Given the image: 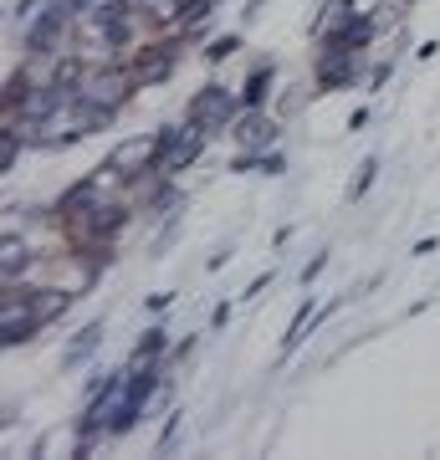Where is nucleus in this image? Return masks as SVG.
<instances>
[{
    "instance_id": "obj_1",
    "label": "nucleus",
    "mask_w": 440,
    "mask_h": 460,
    "mask_svg": "<svg viewBox=\"0 0 440 460\" xmlns=\"http://www.w3.org/2000/svg\"><path fill=\"white\" fill-rule=\"evenodd\" d=\"M241 108L246 102L230 93V87H220V83H205V87H195L190 93V102H184V123L190 128H200V133H226L236 118H241Z\"/></svg>"
},
{
    "instance_id": "obj_2",
    "label": "nucleus",
    "mask_w": 440,
    "mask_h": 460,
    "mask_svg": "<svg viewBox=\"0 0 440 460\" xmlns=\"http://www.w3.org/2000/svg\"><path fill=\"white\" fill-rule=\"evenodd\" d=\"M159 363H129V378H123V394H118V410H113V440L118 435H129L139 420H144V410L154 404V394H159Z\"/></svg>"
},
{
    "instance_id": "obj_3",
    "label": "nucleus",
    "mask_w": 440,
    "mask_h": 460,
    "mask_svg": "<svg viewBox=\"0 0 440 460\" xmlns=\"http://www.w3.org/2000/svg\"><path fill=\"white\" fill-rule=\"evenodd\" d=\"M72 21H77V5H72V0H47V5L36 11V21L26 26V36H21V41H26V51H31V57H51V51H57V41L72 31Z\"/></svg>"
},
{
    "instance_id": "obj_4",
    "label": "nucleus",
    "mask_w": 440,
    "mask_h": 460,
    "mask_svg": "<svg viewBox=\"0 0 440 460\" xmlns=\"http://www.w3.org/2000/svg\"><path fill=\"white\" fill-rule=\"evenodd\" d=\"M93 16V26H98V36H103V47L108 51H123V47H133V36H139V0H108V5H93L87 11Z\"/></svg>"
},
{
    "instance_id": "obj_5",
    "label": "nucleus",
    "mask_w": 440,
    "mask_h": 460,
    "mask_svg": "<svg viewBox=\"0 0 440 460\" xmlns=\"http://www.w3.org/2000/svg\"><path fill=\"white\" fill-rule=\"evenodd\" d=\"M190 41V36H184ZM184 41L180 36H169V41H154V47H144V51H133V77H139V87H159V83H169L175 77V66H180V57H184Z\"/></svg>"
},
{
    "instance_id": "obj_6",
    "label": "nucleus",
    "mask_w": 440,
    "mask_h": 460,
    "mask_svg": "<svg viewBox=\"0 0 440 460\" xmlns=\"http://www.w3.org/2000/svg\"><path fill=\"white\" fill-rule=\"evenodd\" d=\"M129 220H133V210L123 199H98L82 220H72V241H113Z\"/></svg>"
},
{
    "instance_id": "obj_7",
    "label": "nucleus",
    "mask_w": 440,
    "mask_h": 460,
    "mask_svg": "<svg viewBox=\"0 0 440 460\" xmlns=\"http://www.w3.org/2000/svg\"><path fill=\"white\" fill-rule=\"evenodd\" d=\"M133 93H139V77H133V66H123V62H108L103 72H87V83H82V98L113 102V108H123Z\"/></svg>"
},
{
    "instance_id": "obj_8",
    "label": "nucleus",
    "mask_w": 440,
    "mask_h": 460,
    "mask_svg": "<svg viewBox=\"0 0 440 460\" xmlns=\"http://www.w3.org/2000/svg\"><path fill=\"white\" fill-rule=\"evenodd\" d=\"M312 83H318V93H343V87H354L359 83V51H318Z\"/></svg>"
},
{
    "instance_id": "obj_9",
    "label": "nucleus",
    "mask_w": 440,
    "mask_h": 460,
    "mask_svg": "<svg viewBox=\"0 0 440 460\" xmlns=\"http://www.w3.org/2000/svg\"><path fill=\"white\" fill-rule=\"evenodd\" d=\"M148 154H154V138H144V133H133V138H123V144L108 154V174L113 180H129V184H144L148 174Z\"/></svg>"
},
{
    "instance_id": "obj_10",
    "label": "nucleus",
    "mask_w": 440,
    "mask_h": 460,
    "mask_svg": "<svg viewBox=\"0 0 440 460\" xmlns=\"http://www.w3.org/2000/svg\"><path fill=\"white\" fill-rule=\"evenodd\" d=\"M277 118H266V108H246L241 118H236V128H230V138L241 148H256V154H266V148L277 144Z\"/></svg>"
},
{
    "instance_id": "obj_11",
    "label": "nucleus",
    "mask_w": 440,
    "mask_h": 460,
    "mask_svg": "<svg viewBox=\"0 0 440 460\" xmlns=\"http://www.w3.org/2000/svg\"><path fill=\"white\" fill-rule=\"evenodd\" d=\"M98 184H103V169L98 174H87V180H77L72 190H62V199H57V220H62V226L82 220V215L98 205Z\"/></svg>"
},
{
    "instance_id": "obj_12",
    "label": "nucleus",
    "mask_w": 440,
    "mask_h": 460,
    "mask_svg": "<svg viewBox=\"0 0 440 460\" xmlns=\"http://www.w3.org/2000/svg\"><path fill=\"white\" fill-rule=\"evenodd\" d=\"M103 338H108V328H103V323H87V328H82L77 338L62 348V368H67V374H72V368H82V363L93 358V353L103 348Z\"/></svg>"
},
{
    "instance_id": "obj_13",
    "label": "nucleus",
    "mask_w": 440,
    "mask_h": 460,
    "mask_svg": "<svg viewBox=\"0 0 440 460\" xmlns=\"http://www.w3.org/2000/svg\"><path fill=\"white\" fill-rule=\"evenodd\" d=\"M113 118H118V108H113V102H98V98H82V93H77V102H72V123H77L82 133H98V128H113Z\"/></svg>"
},
{
    "instance_id": "obj_14",
    "label": "nucleus",
    "mask_w": 440,
    "mask_h": 460,
    "mask_svg": "<svg viewBox=\"0 0 440 460\" xmlns=\"http://www.w3.org/2000/svg\"><path fill=\"white\" fill-rule=\"evenodd\" d=\"M272 77H277V62H256V66H251V77L241 83V102H246V108H266V98H272Z\"/></svg>"
},
{
    "instance_id": "obj_15",
    "label": "nucleus",
    "mask_w": 440,
    "mask_h": 460,
    "mask_svg": "<svg viewBox=\"0 0 440 460\" xmlns=\"http://www.w3.org/2000/svg\"><path fill=\"white\" fill-rule=\"evenodd\" d=\"M205 144H211V133H200V128H190V123H184V138H180V148H175V159H169V169H164V174H169V180H175V174H184V169L205 154Z\"/></svg>"
},
{
    "instance_id": "obj_16",
    "label": "nucleus",
    "mask_w": 440,
    "mask_h": 460,
    "mask_svg": "<svg viewBox=\"0 0 440 460\" xmlns=\"http://www.w3.org/2000/svg\"><path fill=\"white\" fill-rule=\"evenodd\" d=\"M184 128L180 123H164L159 133H154V154H148V174H164L169 169V159H175V148H180Z\"/></svg>"
},
{
    "instance_id": "obj_17",
    "label": "nucleus",
    "mask_w": 440,
    "mask_h": 460,
    "mask_svg": "<svg viewBox=\"0 0 440 460\" xmlns=\"http://www.w3.org/2000/svg\"><path fill=\"white\" fill-rule=\"evenodd\" d=\"M164 353H169V328H144V338L133 343V353H129V363H159Z\"/></svg>"
},
{
    "instance_id": "obj_18",
    "label": "nucleus",
    "mask_w": 440,
    "mask_h": 460,
    "mask_svg": "<svg viewBox=\"0 0 440 460\" xmlns=\"http://www.w3.org/2000/svg\"><path fill=\"white\" fill-rule=\"evenodd\" d=\"M21 144H26V128H21L16 118H5V128H0V174H16Z\"/></svg>"
},
{
    "instance_id": "obj_19",
    "label": "nucleus",
    "mask_w": 440,
    "mask_h": 460,
    "mask_svg": "<svg viewBox=\"0 0 440 460\" xmlns=\"http://www.w3.org/2000/svg\"><path fill=\"white\" fill-rule=\"evenodd\" d=\"M36 328H41V323H36L31 313H5V323H0V343H5V348L31 343V338H36Z\"/></svg>"
},
{
    "instance_id": "obj_20",
    "label": "nucleus",
    "mask_w": 440,
    "mask_h": 460,
    "mask_svg": "<svg viewBox=\"0 0 440 460\" xmlns=\"http://www.w3.org/2000/svg\"><path fill=\"white\" fill-rule=\"evenodd\" d=\"M184 0H139V21L144 26H180Z\"/></svg>"
},
{
    "instance_id": "obj_21",
    "label": "nucleus",
    "mask_w": 440,
    "mask_h": 460,
    "mask_svg": "<svg viewBox=\"0 0 440 460\" xmlns=\"http://www.w3.org/2000/svg\"><path fill=\"white\" fill-rule=\"evenodd\" d=\"M31 93H36V83H31V72L21 66V72H11V83H5V118H16L26 102H31Z\"/></svg>"
},
{
    "instance_id": "obj_22",
    "label": "nucleus",
    "mask_w": 440,
    "mask_h": 460,
    "mask_svg": "<svg viewBox=\"0 0 440 460\" xmlns=\"http://www.w3.org/2000/svg\"><path fill=\"white\" fill-rule=\"evenodd\" d=\"M31 261H36L31 251L21 246L16 235H5V266H0V271H5V281H21L26 271H31Z\"/></svg>"
},
{
    "instance_id": "obj_23",
    "label": "nucleus",
    "mask_w": 440,
    "mask_h": 460,
    "mask_svg": "<svg viewBox=\"0 0 440 460\" xmlns=\"http://www.w3.org/2000/svg\"><path fill=\"white\" fill-rule=\"evenodd\" d=\"M374 180H379V154H369L359 164V174H354V184H348V199H364L369 190H374Z\"/></svg>"
},
{
    "instance_id": "obj_24",
    "label": "nucleus",
    "mask_w": 440,
    "mask_h": 460,
    "mask_svg": "<svg viewBox=\"0 0 440 460\" xmlns=\"http://www.w3.org/2000/svg\"><path fill=\"white\" fill-rule=\"evenodd\" d=\"M236 51H241V36L226 31V36H215L211 47H205V62H226V57H236Z\"/></svg>"
},
{
    "instance_id": "obj_25",
    "label": "nucleus",
    "mask_w": 440,
    "mask_h": 460,
    "mask_svg": "<svg viewBox=\"0 0 440 460\" xmlns=\"http://www.w3.org/2000/svg\"><path fill=\"white\" fill-rule=\"evenodd\" d=\"M215 5H220V0H184V11H180V26L184 31H190V26H200V21L211 16Z\"/></svg>"
},
{
    "instance_id": "obj_26",
    "label": "nucleus",
    "mask_w": 440,
    "mask_h": 460,
    "mask_svg": "<svg viewBox=\"0 0 440 460\" xmlns=\"http://www.w3.org/2000/svg\"><path fill=\"white\" fill-rule=\"evenodd\" d=\"M180 420H184V410H175L169 420H164V429H159V456H169V450H175V440H180Z\"/></svg>"
},
{
    "instance_id": "obj_27",
    "label": "nucleus",
    "mask_w": 440,
    "mask_h": 460,
    "mask_svg": "<svg viewBox=\"0 0 440 460\" xmlns=\"http://www.w3.org/2000/svg\"><path fill=\"white\" fill-rule=\"evenodd\" d=\"M36 5H41V0H11V21L31 26V21H36Z\"/></svg>"
},
{
    "instance_id": "obj_28",
    "label": "nucleus",
    "mask_w": 440,
    "mask_h": 460,
    "mask_svg": "<svg viewBox=\"0 0 440 460\" xmlns=\"http://www.w3.org/2000/svg\"><path fill=\"white\" fill-rule=\"evenodd\" d=\"M261 174H287V159H282L277 148H266V154H261Z\"/></svg>"
},
{
    "instance_id": "obj_29",
    "label": "nucleus",
    "mask_w": 440,
    "mask_h": 460,
    "mask_svg": "<svg viewBox=\"0 0 440 460\" xmlns=\"http://www.w3.org/2000/svg\"><path fill=\"white\" fill-rule=\"evenodd\" d=\"M328 266V251H318V256H312L308 266H302V287H312V277H318V271H323Z\"/></svg>"
},
{
    "instance_id": "obj_30",
    "label": "nucleus",
    "mask_w": 440,
    "mask_h": 460,
    "mask_svg": "<svg viewBox=\"0 0 440 460\" xmlns=\"http://www.w3.org/2000/svg\"><path fill=\"white\" fill-rule=\"evenodd\" d=\"M272 281H277V271H266V277H256L251 287H246V296H261V292H272Z\"/></svg>"
},
{
    "instance_id": "obj_31",
    "label": "nucleus",
    "mask_w": 440,
    "mask_h": 460,
    "mask_svg": "<svg viewBox=\"0 0 440 460\" xmlns=\"http://www.w3.org/2000/svg\"><path fill=\"white\" fill-rule=\"evenodd\" d=\"M169 302H175V292H154V296H148V313H164Z\"/></svg>"
},
{
    "instance_id": "obj_32",
    "label": "nucleus",
    "mask_w": 440,
    "mask_h": 460,
    "mask_svg": "<svg viewBox=\"0 0 440 460\" xmlns=\"http://www.w3.org/2000/svg\"><path fill=\"white\" fill-rule=\"evenodd\" d=\"M226 323H230V302H220V307L211 313V328H226Z\"/></svg>"
},
{
    "instance_id": "obj_33",
    "label": "nucleus",
    "mask_w": 440,
    "mask_h": 460,
    "mask_svg": "<svg viewBox=\"0 0 440 460\" xmlns=\"http://www.w3.org/2000/svg\"><path fill=\"white\" fill-rule=\"evenodd\" d=\"M72 5H77V16H82V11H93V5H98V0H72Z\"/></svg>"
}]
</instances>
